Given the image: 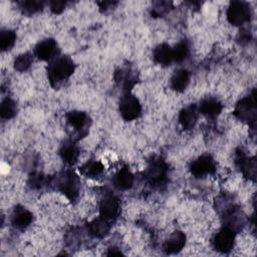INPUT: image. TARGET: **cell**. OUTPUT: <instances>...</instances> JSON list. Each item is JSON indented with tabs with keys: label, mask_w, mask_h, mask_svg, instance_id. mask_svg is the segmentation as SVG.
I'll return each instance as SVG.
<instances>
[{
	"label": "cell",
	"mask_w": 257,
	"mask_h": 257,
	"mask_svg": "<svg viewBox=\"0 0 257 257\" xmlns=\"http://www.w3.org/2000/svg\"><path fill=\"white\" fill-rule=\"evenodd\" d=\"M122 253H121V251L119 250V249H117V248H115V247H111V248H109L108 249V252L106 253V255H108V256H113V255H121Z\"/></svg>",
	"instance_id": "32"
},
{
	"label": "cell",
	"mask_w": 257,
	"mask_h": 257,
	"mask_svg": "<svg viewBox=\"0 0 257 257\" xmlns=\"http://www.w3.org/2000/svg\"><path fill=\"white\" fill-rule=\"evenodd\" d=\"M109 229H110L109 221L101 216L96 217L88 224V231L95 238L104 237L108 233Z\"/></svg>",
	"instance_id": "19"
},
{
	"label": "cell",
	"mask_w": 257,
	"mask_h": 257,
	"mask_svg": "<svg viewBox=\"0 0 257 257\" xmlns=\"http://www.w3.org/2000/svg\"><path fill=\"white\" fill-rule=\"evenodd\" d=\"M153 57L155 61L161 65H170L174 62L172 47L167 43H162L156 46L153 51Z\"/></svg>",
	"instance_id": "17"
},
{
	"label": "cell",
	"mask_w": 257,
	"mask_h": 257,
	"mask_svg": "<svg viewBox=\"0 0 257 257\" xmlns=\"http://www.w3.org/2000/svg\"><path fill=\"white\" fill-rule=\"evenodd\" d=\"M168 175V165L161 158L153 159L146 169L145 176L151 184H162Z\"/></svg>",
	"instance_id": "5"
},
{
	"label": "cell",
	"mask_w": 257,
	"mask_h": 257,
	"mask_svg": "<svg viewBox=\"0 0 257 257\" xmlns=\"http://www.w3.org/2000/svg\"><path fill=\"white\" fill-rule=\"evenodd\" d=\"M234 114L240 120L254 125L256 122V97L255 91L240 99L234 109Z\"/></svg>",
	"instance_id": "2"
},
{
	"label": "cell",
	"mask_w": 257,
	"mask_h": 257,
	"mask_svg": "<svg viewBox=\"0 0 257 257\" xmlns=\"http://www.w3.org/2000/svg\"><path fill=\"white\" fill-rule=\"evenodd\" d=\"M57 189L70 201H74L79 193L78 177L72 172L64 173L57 181Z\"/></svg>",
	"instance_id": "4"
},
{
	"label": "cell",
	"mask_w": 257,
	"mask_h": 257,
	"mask_svg": "<svg viewBox=\"0 0 257 257\" xmlns=\"http://www.w3.org/2000/svg\"><path fill=\"white\" fill-rule=\"evenodd\" d=\"M58 51L57 43L52 38H47L40 41L35 47V55L45 61L52 60L56 57Z\"/></svg>",
	"instance_id": "10"
},
{
	"label": "cell",
	"mask_w": 257,
	"mask_h": 257,
	"mask_svg": "<svg viewBox=\"0 0 257 257\" xmlns=\"http://www.w3.org/2000/svg\"><path fill=\"white\" fill-rule=\"evenodd\" d=\"M186 244V235L181 231H175L164 242L163 250L167 254H175L180 252Z\"/></svg>",
	"instance_id": "12"
},
{
	"label": "cell",
	"mask_w": 257,
	"mask_h": 257,
	"mask_svg": "<svg viewBox=\"0 0 257 257\" xmlns=\"http://www.w3.org/2000/svg\"><path fill=\"white\" fill-rule=\"evenodd\" d=\"M170 7V3L169 2H157L155 4V6L153 7V14L157 15V16H161L164 13H166L168 11V8Z\"/></svg>",
	"instance_id": "29"
},
{
	"label": "cell",
	"mask_w": 257,
	"mask_h": 257,
	"mask_svg": "<svg viewBox=\"0 0 257 257\" xmlns=\"http://www.w3.org/2000/svg\"><path fill=\"white\" fill-rule=\"evenodd\" d=\"M64 7H65V2H63V1H56L55 0V1H52L50 3V9L55 14L61 13L63 11Z\"/></svg>",
	"instance_id": "31"
},
{
	"label": "cell",
	"mask_w": 257,
	"mask_h": 257,
	"mask_svg": "<svg viewBox=\"0 0 257 257\" xmlns=\"http://www.w3.org/2000/svg\"><path fill=\"white\" fill-rule=\"evenodd\" d=\"M103 170H104L103 165L96 160H90L79 168L80 174L90 179H96L99 176H101L103 173Z\"/></svg>",
	"instance_id": "22"
},
{
	"label": "cell",
	"mask_w": 257,
	"mask_h": 257,
	"mask_svg": "<svg viewBox=\"0 0 257 257\" xmlns=\"http://www.w3.org/2000/svg\"><path fill=\"white\" fill-rule=\"evenodd\" d=\"M66 120L70 126L79 133V137L84 136L87 133L89 117L85 112L80 110H71L67 112Z\"/></svg>",
	"instance_id": "11"
},
{
	"label": "cell",
	"mask_w": 257,
	"mask_h": 257,
	"mask_svg": "<svg viewBox=\"0 0 257 257\" xmlns=\"http://www.w3.org/2000/svg\"><path fill=\"white\" fill-rule=\"evenodd\" d=\"M198 106L195 104L189 105L183 108L179 114V121L184 130L193 128L197 122L198 115H199Z\"/></svg>",
	"instance_id": "14"
},
{
	"label": "cell",
	"mask_w": 257,
	"mask_h": 257,
	"mask_svg": "<svg viewBox=\"0 0 257 257\" xmlns=\"http://www.w3.org/2000/svg\"><path fill=\"white\" fill-rule=\"evenodd\" d=\"M198 109H199V112L206 115L207 117L214 118L221 113L223 109V105L217 98L207 97L200 102Z\"/></svg>",
	"instance_id": "13"
},
{
	"label": "cell",
	"mask_w": 257,
	"mask_h": 257,
	"mask_svg": "<svg viewBox=\"0 0 257 257\" xmlns=\"http://www.w3.org/2000/svg\"><path fill=\"white\" fill-rule=\"evenodd\" d=\"M237 165L244 177L250 180L256 178V161L254 158H248L243 154H239L237 158Z\"/></svg>",
	"instance_id": "18"
},
{
	"label": "cell",
	"mask_w": 257,
	"mask_h": 257,
	"mask_svg": "<svg viewBox=\"0 0 257 257\" xmlns=\"http://www.w3.org/2000/svg\"><path fill=\"white\" fill-rule=\"evenodd\" d=\"M134 175L128 168L124 167L120 169L113 178V185L117 190H128L134 185Z\"/></svg>",
	"instance_id": "15"
},
{
	"label": "cell",
	"mask_w": 257,
	"mask_h": 257,
	"mask_svg": "<svg viewBox=\"0 0 257 257\" xmlns=\"http://www.w3.org/2000/svg\"><path fill=\"white\" fill-rule=\"evenodd\" d=\"M118 109L121 117L124 120L131 121L141 115L142 105L135 95L131 94V92H126L119 100Z\"/></svg>",
	"instance_id": "3"
},
{
	"label": "cell",
	"mask_w": 257,
	"mask_h": 257,
	"mask_svg": "<svg viewBox=\"0 0 257 257\" xmlns=\"http://www.w3.org/2000/svg\"><path fill=\"white\" fill-rule=\"evenodd\" d=\"M236 233L227 227L220 229L213 238L214 249L220 253H229L235 242Z\"/></svg>",
	"instance_id": "7"
},
{
	"label": "cell",
	"mask_w": 257,
	"mask_h": 257,
	"mask_svg": "<svg viewBox=\"0 0 257 257\" xmlns=\"http://www.w3.org/2000/svg\"><path fill=\"white\" fill-rule=\"evenodd\" d=\"M216 164L214 159L209 155H203L196 159L190 166V171L196 178H202L214 174Z\"/></svg>",
	"instance_id": "8"
},
{
	"label": "cell",
	"mask_w": 257,
	"mask_h": 257,
	"mask_svg": "<svg viewBox=\"0 0 257 257\" xmlns=\"http://www.w3.org/2000/svg\"><path fill=\"white\" fill-rule=\"evenodd\" d=\"M43 7V3L40 1L36 0H29V1H24L21 3V8L24 13L27 14H33L38 11H40Z\"/></svg>",
	"instance_id": "28"
},
{
	"label": "cell",
	"mask_w": 257,
	"mask_h": 257,
	"mask_svg": "<svg viewBox=\"0 0 257 257\" xmlns=\"http://www.w3.org/2000/svg\"><path fill=\"white\" fill-rule=\"evenodd\" d=\"M250 8L246 2L234 1L227 10V19L233 25H242L249 20Z\"/></svg>",
	"instance_id": "6"
},
{
	"label": "cell",
	"mask_w": 257,
	"mask_h": 257,
	"mask_svg": "<svg viewBox=\"0 0 257 257\" xmlns=\"http://www.w3.org/2000/svg\"><path fill=\"white\" fill-rule=\"evenodd\" d=\"M59 155L63 162L68 165H73L78 159L79 151L73 142H65L60 148Z\"/></svg>",
	"instance_id": "21"
},
{
	"label": "cell",
	"mask_w": 257,
	"mask_h": 257,
	"mask_svg": "<svg viewBox=\"0 0 257 257\" xmlns=\"http://www.w3.org/2000/svg\"><path fill=\"white\" fill-rule=\"evenodd\" d=\"M99 6L101 9H108V8H111L113 6V3L112 2H109V1H104V2H100L99 3Z\"/></svg>",
	"instance_id": "33"
},
{
	"label": "cell",
	"mask_w": 257,
	"mask_h": 257,
	"mask_svg": "<svg viewBox=\"0 0 257 257\" xmlns=\"http://www.w3.org/2000/svg\"><path fill=\"white\" fill-rule=\"evenodd\" d=\"M120 204L119 200L114 195H106L100 201L99 204V212L100 216L105 218L108 221L116 218L119 213Z\"/></svg>",
	"instance_id": "9"
},
{
	"label": "cell",
	"mask_w": 257,
	"mask_h": 257,
	"mask_svg": "<svg viewBox=\"0 0 257 257\" xmlns=\"http://www.w3.org/2000/svg\"><path fill=\"white\" fill-rule=\"evenodd\" d=\"M45 183V178L41 174H33L30 177V186L34 189L41 188Z\"/></svg>",
	"instance_id": "30"
},
{
	"label": "cell",
	"mask_w": 257,
	"mask_h": 257,
	"mask_svg": "<svg viewBox=\"0 0 257 257\" xmlns=\"http://www.w3.org/2000/svg\"><path fill=\"white\" fill-rule=\"evenodd\" d=\"M32 62H33L32 54L29 52H25L18 55V57H16V59L14 60V67L18 71H25L31 66Z\"/></svg>",
	"instance_id": "27"
},
{
	"label": "cell",
	"mask_w": 257,
	"mask_h": 257,
	"mask_svg": "<svg viewBox=\"0 0 257 257\" xmlns=\"http://www.w3.org/2000/svg\"><path fill=\"white\" fill-rule=\"evenodd\" d=\"M75 65L67 56H56L48 64L47 75L52 86H58L66 80L74 71Z\"/></svg>",
	"instance_id": "1"
},
{
	"label": "cell",
	"mask_w": 257,
	"mask_h": 257,
	"mask_svg": "<svg viewBox=\"0 0 257 257\" xmlns=\"http://www.w3.org/2000/svg\"><path fill=\"white\" fill-rule=\"evenodd\" d=\"M16 103L9 97H6L0 104V115L4 119H10L16 114Z\"/></svg>",
	"instance_id": "25"
},
{
	"label": "cell",
	"mask_w": 257,
	"mask_h": 257,
	"mask_svg": "<svg viewBox=\"0 0 257 257\" xmlns=\"http://www.w3.org/2000/svg\"><path fill=\"white\" fill-rule=\"evenodd\" d=\"M32 219H33V215L29 210L23 207H17L14 209L11 221L16 228L24 229L31 224Z\"/></svg>",
	"instance_id": "16"
},
{
	"label": "cell",
	"mask_w": 257,
	"mask_h": 257,
	"mask_svg": "<svg viewBox=\"0 0 257 257\" xmlns=\"http://www.w3.org/2000/svg\"><path fill=\"white\" fill-rule=\"evenodd\" d=\"M16 41V34L13 30L3 29L0 32V47L1 50L7 51L11 49Z\"/></svg>",
	"instance_id": "26"
},
{
	"label": "cell",
	"mask_w": 257,
	"mask_h": 257,
	"mask_svg": "<svg viewBox=\"0 0 257 257\" xmlns=\"http://www.w3.org/2000/svg\"><path fill=\"white\" fill-rule=\"evenodd\" d=\"M172 50L174 62H182L186 60L190 53V47L186 41H181L177 43L174 47H172Z\"/></svg>",
	"instance_id": "24"
},
{
	"label": "cell",
	"mask_w": 257,
	"mask_h": 257,
	"mask_svg": "<svg viewBox=\"0 0 257 257\" xmlns=\"http://www.w3.org/2000/svg\"><path fill=\"white\" fill-rule=\"evenodd\" d=\"M116 81H118L124 92H130L131 89L135 86L137 83L136 76L130 71V70H123L120 69L118 72H116Z\"/></svg>",
	"instance_id": "23"
},
{
	"label": "cell",
	"mask_w": 257,
	"mask_h": 257,
	"mask_svg": "<svg viewBox=\"0 0 257 257\" xmlns=\"http://www.w3.org/2000/svg\"><path fill=\"white\" fill-rule=\"evenodd\" d=\"M190 83V72L186 69L177 70L170 80V85L172 89L177 92L184 91Z\"/></svg>",
	"instance_id": "20"
}]
</instances>
